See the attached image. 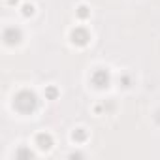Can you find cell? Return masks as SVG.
Wrapping results in <instances>:
<instances>
[{
    "instance_id": "1",
    "label": "cell",
    "mask_w": 160,
    "mask_h": 160,
    "mask_svg": "<svg viewBox=\"0 0 160 160\" xmlns=\"http://www.w3.org/2000/svg\"><path fill=\"white\" fill-rule=\"evenodd\" d=\"M36 106H38V98H36V94L30 92V91H21V92L15 96V108H17L19 111H23V113L34 111Z\"/></svg>"
},
{
    "instance_id": "6",
    "label": "cell",
    "mask_w": 160,
    "mask_h": 160,
    "mask_svg": "<svg viewBox=\"0 0 160 160\" xmlns=\"http://www.w3.org/2000/svg\"><path fill=\"white\" fill-rule=\"evenodd\" d=\"M72 138H73L75 141H85V139H87V132L79 128V130H75V132H73V136H72Z\"/></svg>"
},
{
    "instance_id": "4",
    "label": "cell",
    "mask_w": 160,
    "mask_h": 160,
    "mask_svg": "<svg viewBox=\"0 0 160 160\" xmlns=\"http://www.w3.org/2000/svg\"><path fill=\"white\" fill-rule=\"evenodd\" d=\"M36 143H38V147H40L42 151H49V149L53 147V138H51L49 134H38Z\"/></svg>"
},
{
    "instance_id": "10",
    "label": "cell",
    "mask_w": 160,
    "mask_h": 160,
    "mask_svg": "<svg viewBox=\"0 0 160 160\" xmlns=\"http://www.w3.org/2000/svg\"><path fill=\"white\" fill-rule=\"evenodd\" d=\"M8 2H10V4H17V0H8Z\"/></svg>"
},
{
    "instance_id": "5",
    "label": "cell",
    "mask_w": 160,
    "mask_h": 160,
    "mask_svg": "<svg viewBox=\"0 0 160 160\" xmlns=\"http://www.w3.org/2000/svg\"><path fill=\"white\" fill-rule=\"evenodd\" d=\"M4 40L12 45V43H19L21 42V32L17 30V28H8L6 32H4Z\"/></svg>"
},
{
    "instance_id": "8",
    "label": "cell",
    "mask_w": 160,
    "mask_h": 160,
    "mask_svg": "<svg viewBox=\"0 0 160 160\" xmlns=\"http://www.w3.org/2000/svg\"><path fill=\"white\" fill-rule=\"evenodd\" d=\"M32 13H34V6H32V4L23 6V15H25V17H28V15H32Z\"/></svg>"
},
{
    "instance_id": "9",
    "label": "cell",
    "mask_w": 160,
    "mask_h": 160,
    "mask_svg": "<svg viewBox=\"0 0 160 160\" xmlns=\"http://www.w3.org/2000/svg\"><path fill=\"white\" fill-rule=\"evenodd\" d=\"M57 94H58V91H57L55 87H49V89L45 91V96H47V98H51V100H53V98H57Z\"/></svg>"
},
{
    "instance_id": "3",
    "label": "cell",
    "mask_w": 160,
    "mask_h": 160,
    "mask_svg": "<svg viewBox=\"0 0 160 160\" xmlns=\"http://www.w3.org/2000/svg\"><path fill=\"white\" fill-rule=\"evenodd\" d=\"M72 42L77 43V45H85V43L89 42V32H87L85 28H81V27H77V28L72 32Z\"/></svg>"
},
{
    "instance_id": "7",
    "label": "cell",
    "mask_w": 160,
    "mask_h": 160,
    "mask_svg": "<svg viewBox=\"0 0 160 160\" xmlns=\"http://www.w3.org/2000/svg\"><path fill=\"white\" fill-rule=\"evenodd\" d=\"M77 15H79V19H87V17H89V8H87V6H79Z\"/></svg>"
},
{
    "instance_id": "2",
    "label": "cell",
    "mask_w": 160,
    "mask_h": 160,
    "mask_svg": "<svg viewBox=\"0 0 160 160\" xmlns=\"http://www.w3.org/2000/svg\"><path fill=\"white\" fill-rule=\"evenodd\" d=\"M92 83H94L98 89L108 87V85H109V73H108V70H96V72L92 73Z\"/></svg>"
}]
</instances>
